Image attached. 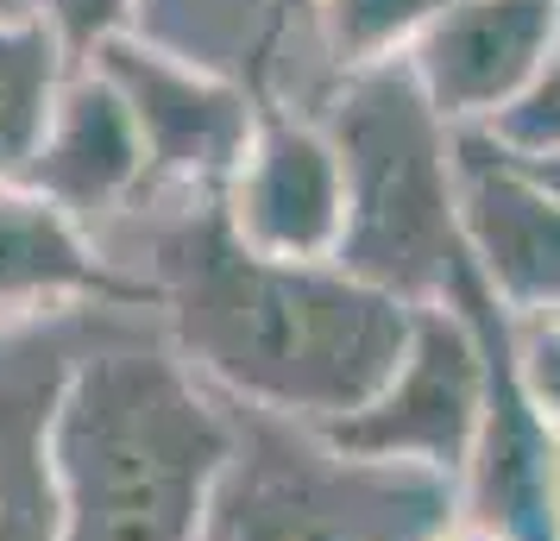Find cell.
I'll return each mask as SVG.
<instances>
[{
  "label": "cell",
  "mask_w": 560,
  "mask_h": 541,
  "mask_svg": "<svg viewBox=\"0 0 560 541\" xmlns=\"http://www.w3.org/2000/svg\"><path fill=\"white\" fill-rule=\"evenodd\" d=\"M102 252L145 290L164 340L202 385L322 428L378 397L422 315L340 258L253 252L228 227L221 196H145L102 233Z\"/></svg>",
  "instance_id": "6da1fadb"
},
{
  "label": "cell",
  "mask_w": 560,
  "mask_h": 541,
  "mask_svg": "<svg viewBox=\"0 0 560 541\" xmlns=\"http://www.w3.org/2000/svg\"><path fill=\"white\" fill-rule=\"evenodd\" d=\"M233 454V410L127 309L70 372L57 403V541H202Z\"/></svg>",
  "instance_id": "7a4b0ae2"
},
{
  "label": "cell",
  "mask_w": 560,
  "mask_h": 541,
  "mask_svg": "<svg viewBox=\"0 0 560 541\" xmlns=\"http://www.w3.org/2000/svg\"><path fill=\"white\" fill-rule=\"evenodd\" d=\"M347 177L340 264L409 309H441L472 271L459 239V127L409 63L340 77L315 102Z\"/></svg>",
  "instance_id": "3957f363"
},
{
  "label": "cell",
  "mask_w": 560,
  "mask_h": 541,
  "mask_svg": "<svg viewBox=\"0 0 560 541\" xmlns=\"http://www.w3.org/2000/svg\"><path fill=\"white\" fill-rule=\"evenodd\" d=\"M233 454L202 541H441L459 522V485L422 466L365 460L322 428L233 403Z\"/></svg>",
  "instance_id": "277c9868"
},
{
  "label": "cell",
  "mask_w": 560,
  "mask_h": 541,
  "mask_svg": "<svg viewBox=\"0 0 560 541\" xmlns=\"http://www.w3.org/2000/svg\"><path fill=\"white\" fill-rule=\"evenodd\" d=\"M447 309L479 328L485 346V410L472 460L459 472V522L504 541H560L555 516V422L535 410L516 372V315L466 271L447 290Z\"/></svg>",
  "instance_id": "5b68a950"
},
{
  "label": "cell",
  "mask_w": 560,
  "mask_h": 541,
  "mask_svg": "<svg viewBox=\"0 0 560 541\" xmlns=\"http://www.w3.org/2000/svg\"><path fill=\"white\" fill-rule=\"evenodd\" d=\"M95 70L120 89L132 127H139V145L152 164V196H221L228 189V177L253 145L258 114H265V102L246 82L202 70L139 32L95 51Z\"/></svg>",
  "instance_id": "8992f818"
},
{
  "label": "cell",
  "mask_w": 560,
  "mask_h": 541,
  "mask_svg": "<svg viewBox=\"0 0 560 541\" xmlns=\"http://www.w3.org/2000/svg\"><path fill=\"white\" fill-rule=\"evenodd\" d=\"M485 410V346L479 328L459 309H422L409 334L397 372L378 385L372 403H359L347 422H328L340 447H353L365 460H397L454 479L472 460Z\"/></svg>",
  "instance_id": "52a82bcc"
},
{
  "label": "cell",
  "mask_w": 560,
  "mask_h": 541,
  "mask_svg": "<svg viewBox=\"0 0 560 541\" xmlns=\"http://www.w3.org/2000/svg\"><path fill=\"white\" fill-rule=\"evenodd\" d=\"M120 315L127 303L0 321V541H57V403L77 360Z\"/></svg>",
  "instance_id": "ba28073f"
},
{
  "label": "cell",
  "mask_w": 560,
  "mask_h": 541,
  "mask_svg": "<svg viewBox=\"0 0 560 541\" xmlns=\"http://www.w3.org/2000/svg\"><path fill=\"white\" fill-rule=\"evenodd\" d=\"M228 227L265 258L328 264L347 239V177L315 107H265L221 189Z\"/></svg>",
  "instance_id": "9c48e42d"
},
{
  "label": "cell",
  "mask_w": 560,
  "mask_h": 541,
  "mask_svg": "<svg viewBox=\"0 0 560 541\" xmlns=\"http://www.w3.org/2000/svg\"><path fill=\"white\" fill-rule=\"evenodd\" d=\"M459 239L516 321L560 315V196L485 127L459 132Z\"/></svg>",
  "instance_id": "30bf717a"
},
{
  "label": "cell",
  "mask_w": 560,
  "mask_h": 541,
  "mask_svg": "<svg viewBox=\"0 0 560 541\" xmlns=\"http://www.w3.org/2000/svg\"><path fill=\"white\" fill-rule=\"evenodd\" d=\"M560 32V0H447V13L404 57L409 77L459 132L498 127L535 82Z\"/></svg>",
  "instance_id": "8fae6325"
},
{
  "label": "cell",
  "mask_w": 560,
  "mask_h": 541,
  "mask_svg": "<svg viewBox=\"0 0 560 541\" xmlns=\"http://www.w3.org/2000/svg\"><path fill=\"white\" fill-rule=\"evenodd\" d=\"M132 32L246 82L265 107H315L334 89L308 45L303 0H139Z\"/></svg>",
  "instance_id": "7c38bea8"
},
{
  "label": "cell",
  "mask_w": 560,
  "mask_h": 541,
  "mask_svg": "<svg viewBox=\"0 0 560 541\" xmlns=\"http://www.w3.org/2000/svg\"><path fill=\"white\" fill-rule=\"evenodd\" d=\"M20 183L38 189L45 202H57L70 221H82L95 239L114 233L152 196V164H145L139 127H132L120 89L95 63L70 70L51 107V127L38 139L32 164L20 170Z\"/></svg>",
  "instance_id": "4fadbf2b"
},
{
  "label": "cell",
  "mask_w": 560,
  "mask_h": 541,
  "mask_svg": "<svg viewBox=\"0 0 560 541\" xmlns=\"http://www.w3.org/2000/svg\"><path fill=\"white\" fill-rule=\"evenodd\" d=\"M102 303L152 309L145 290L102 252V239L82 221H70L26 183H0V321L102 309Z\"/></svg>",
  "instance_id": "5bb4252c"
},
{
  "label": "cell",
  "mask_w": 560,
  "mask_h": 541,
  "mask_svg": "<svg viewBox=\"0 0 560 541\" xmlns=\"http://www.w3.org/2000/svg\"><path fill=\"white\" fill-rule=\"evenodd\" d=\"M70 70H77L70 51L32 13L0 7V183H20V170L32 164Z\"/></svg>",
  "instance_id": "9a60e30c"
},
{
  "label": "cell",
  "mask_w": 560,
  "mask_h": 541,
  "mask_svg": "<svg viewBox=\"0 0 560 541\" xmlns=\"http://www.w3.org/2000/svg\"><path fill=\"white\" fill-rule=\"evenodd\" d=\"M441 13L447 0H303L308 45L328 82L378 70V63H404Z\"/></svg>",
  "instance_id": "2e32d148"
},
{
  "label": "cell",
  "mask_w": 560,
  "mask_h": 541,
  "mask_svg": "<svg viewBox=\"0 0 560 541\" xmlns=\"http://www.w3.org/2000/svg\"><path fill=\"white\" fill-rule=\"evenodd\" d=\"M20 13H32L82 70V63H95V51H107L114 38L132 32L139 0H20Z\"/></svg>",
  "instance_id": "e0dca14e"
},
{
  "label": "cell",
  "mask_w": 560,
  "mask_h": 541,
  "mask_svg": "<svg viewBox=\"0 0 560 541\" xmlns=\"http://www.w3.org/2000/svg\"><path fill=\"white\" fill-rule=\"evenodd\" d=\"M485 132L523 157H541L560 145V32H555V45H548V57H541V70H535V82L516 95V107Z\"/></svg>",
  "instance_id": "ac0fdd59"
},
{
  "label": "cell",
  "mask_w": 560,
  "mask_h": 541,
  "mask_svg": "<svg viewBox=\"0 0 560 541\" xmlns=\"http://www.w3.org/2000/svg\"><path fill=\"white\" fill-rule=\"evenodd\" d=\"M516 372L535 410L560 428V315H529L516 321Z\"/></svg>",
  "instance_id": "d6986e66"
},
{
  "label": "cell",
  "mask_w": 560,
  "mask_h": 541,
  "mask_svg": "<svg viewBox=\"0 0 560 541\" xmlns=\"http://www.w3.org/2000/svg\"><path fill=\"white\" fill-rule=\"evenodd\" d=\"M516 157H523V152H516ZM523 164H529L535 177H541V183L560 196V145H555V152H541V157H523Z\"/></svg>",
  "instance_id": "ffe728a7"
},
{
  "label": "cell",
  "mask_w": 560,
  "mask_h": 541,
  "mask_svg": "<svg viewBox=\"0 0 560 541\" xmlns=\"http://www.w3.org/2000/svg\"><path fill=\"white\" fill-rule=\"evenodd\" d=\"M441 541H504V536H491V529H472V522H454V529H447Z\"/></svg>",
  "instance_id": "44dd1931"
},
{
  "label": "cell",
  "mask_w": 560,
  "mask_h": 541,
  "mask_svg": "<svg viewBox=\"0 0 560 541\" xmlns=\"http://www.w3.org/2000/svg\"><path fill=\"white\" fill-rule=\"evenodd\" d=\"M555 516H560V435H555Z\"/></svg>",
  "instance_id": "7402d4cb"
},
{
  "label": "cell",
  "mask_w": 560,
  "mask_h": 541,
  "mask_svg": "<svg viewBox=\"0 0 560 541\" xmlns=\"http://www.w3.org/2000/svg\"><path fill=\"white\" fill-rule=\"evenodd\" d=\"M0 7H7V13H20V0H0Z\"/></svg>",
  "instance_id": "603a6c76"
}]
</instances>
